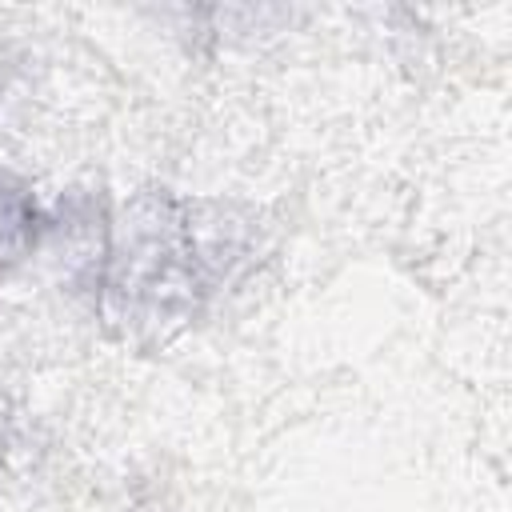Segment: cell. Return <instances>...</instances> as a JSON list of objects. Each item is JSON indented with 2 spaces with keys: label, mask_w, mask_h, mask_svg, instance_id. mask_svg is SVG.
Instances as JSON below:
<instances>
[{
  "label": "cell",
  "mask_w": 512,
  "mask_h": 512,
  "mask_svg": "<svg viewBox=\"0 0 512 512\" xmlns=\"http://www.w3.org/2000/svg\"><path fill=\"white\" fill-rule=\"evenodd\" d=\"M32 228H36V212H32L28 196L0 180V268L28 248Z\"/></svg>",
  "instance_id": "cell-1"
}]
</instances>
